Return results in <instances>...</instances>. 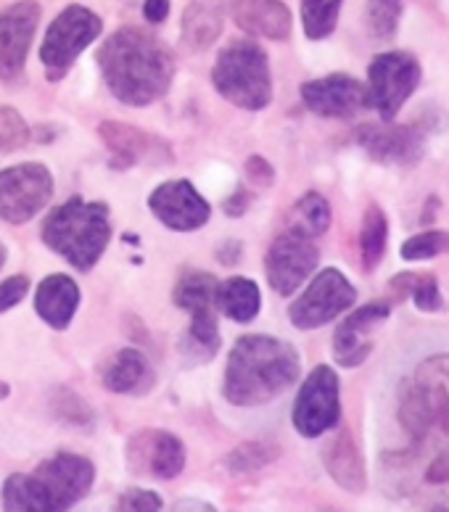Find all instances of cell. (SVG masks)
Listing matches in <instances>:
<instances>
[{
	"label": "cell",
	"mask_w": 449,
	"mask_h": 512,
	"mask_svg": "<svg viewBox=\"0 0 449 512\" xmlns=\"http://www.w3.org/2000/svg\"><path fill=\"white\" fill-rule=\"evenodd\" d=\"M220 349V328H217V315L214 309H196L191 312V325L185 330L183 341H180V352H183L188 365H204L214 359Z\"/></svg>",
	"instance_id": "603a6c76"
},
{
	"label": "cell",
	"mask_w": 449,
	"mask_h": 512,
	"mask_svg": "<svg viewBox=\"0 0 449 512\" xmlns=\"http://www.w3.org/2000/svg\"><path fill=\"white\" fill-rule=\"evenodd\" d=\"M399 254L407 262H426V259L449 254V233L447 230H426V233L413 235L402 243Z\"/></svg>",
	"instance_id": "d6a6232c"
},
{
	"label": "cell",
	"mask_w": 449,
	"mask_h": 512,
	"mask_svg": "<svg viewBox=\"0 0 449 512\" xmlns=\"http://www.w3.org/2000/svg\"><path fill=\"white\" fill-rule=\"evenodd\" d=\"M217 307L233 322H251L259 315L262 293L249 278H230L217 286Z\"/></svg>",
	"instance_id": "cb8c5ba5"
},
{
	"label": "cell",
	"mask_w": 449,
	"mask_h": 512,
	"mask_svg": "<svg viewBox=\"0 0 449 512\" xmlns=\"http://www.w3.org/2000/svg\"><path fill=\"white\" fill-rule=\"evenodd\" d=\"M323 465L328 476L339 483L349 494H362L368 489V470H365V457H362L357 441H354L349 428H339L323 449Z\"/></svg>",
	"instance_id": "ac0fdd59"
},
{
	"label": "cell",
	"mask_w": 449,
	"mask_h": 512,
	"mask_svg": "<svg viewBox=\"0 0 449 512\" xmlns=\"http://www.w3.org/2000/svg\"><path fill=\"white\" fill-rule=\"evenodd\" d=\"M172 512H217V507L209 505V502H204V499L185 497L172 505Z\"/></svg>",
	"instance_id": "ab89813d"
},
{
	"label": "cell",
	"mask_w": 449,
	"mask_h": 512,
	"mask_svg": "<svg viewBox=\"0 0 449 512\" xmlns=\"http://www.w3.org/2000/svg\"><path fill=\"white\" fill-rule=\"evenodd\" d=\"M162 497L148 489H127L119 497L117 512H162Z\"/></svg>",
	"instance_id": "e575fe53"
},
{
	"label": "cell",
	"mask_w": 449,
	"mask_h": 512,
	"mask_svg": "<svg viewBox=\"0 0 449 512\" xmlns=\"http://www.w3.org/2000/svg\"><path fill=\"white\" fill-rule=\"evenodd\" d=\"M101 30H104V22L90 8H64L51 22V27L45 32L43 48H40L45 74L51 80H61L72 69L74 61L80 59V53L101 35Z\"/></svg>",
	"instance_id": "52a82bcc"
},
{
	"label": "cell",
	"mask_w": 449,
	"mask_h": 512,
	"mask_svg": "<svg viewBox=\"0 0 449 512\" xmlns=\"http://www.w3.org/2000/svg\"><path fill=\"white\" fill-rule=\"evenodd\" d=\"M278 454L280 449L273 447V444H265V441H246V444L236 447L228 457H225V468H228L230 473H254V470H262L265 465H270Z\"/></svg>",
	"instance_id": "1f68e13d"
},
{
	"label": "cell",
	"mask_w": 449,
	"mask_h": 512,
	"mask_svg": "<svg viewBox=\"0 0 449 512\" xmlns=\"http://www.w3.org/2000/svg\"><path fill=\"white\" fill-rule=\"evenodd\" d=\"M143 16L151 24H162L170 16V0H146L143 3Z\"/></svg>",
	"instance_id": "74e56055"
},
{
	"label": "cell",
	"mask_w": 449,
	"mask_h": 512,
	"mask_svg": "<svg viewBox=\"0 0 449 512\" xmlns=\"http://www.w3.org/2000/svg\"><path fill=\"white\" fill-rule=\"evenodd\" d=\"M288 227L307 238H320L331 227V206L320 193H304L296 201Z\"/></svg>",
	"instance_id": "f1b7e54d"
},
{
	"label": "cell",
	"mask_w": 449,
	"mask_h": 512,
	"mask_svg": "<svg viewBox=\"0 0 449 512\" xmlns=\"http://www.w3.org/2000/svg\"><path fill=\"white\" fill-rule=\"evenodd\" d=\"M391 317V301H370L362 304L341 322L333 333V359L341 367H360L373 352L370 336Z\"/></svg>",
	"instance_id": "5bb4252c"
},
{
	"label": "cell",
	"mask_w": 449,
	"mask_h": 512,
	"mask_svg": "<svg viewBox=\"0 0 449 512\" xmlns=\"http://www.w3.org/2000/svg\"><path fill=\"white\" fill-rule=\"evenodd\" d=\"M428 512H449V507H434V510H428Z\"/></svg>",
	"instance_id": "f6af8a7d"
},
{
	"label": "cell",
	"mask_w": 449,
	"mask_h": 512,
	"mask_svg": "<svg viewBox=\"0 0 449 512\" xmlns=\"http://www.w3.org/2000/svg\"><path fill=\"white\" fill-rule=\"evenodd\" d=\"M6 396H8V383L0 381V399H6Z\"/></svg>",
	"instance_id": "ee69618b"
},
{
	"label": "cell",
	"mask_w": 449,
	"mask_h": 512,
	"mask_svg": "<svg viewBox=\"0 0 449 512\" xmlns=\"http://www.w3.org/2000/svg\"><path fill=\"white\" fill-rule=\"evenodd\" d=\"M98 66L109 93L127 106H151L167 96L175 59L159 37L138 27H122L101 45Z\"/></svg>",
	"instance_id": "6da1fadb"
},
{
	"label": "cell",
	"mask_w": 449,
	"mask_h": 512,
	"mask_svg": "<svg viewBox=\"0 0 449 512\" xmlns=\"http://www.w3.org/2000/svg\"><path fill=\"white\" fill-rule=\"evenodd\" d=\"M98 135H101L111 154L125 161V164H135V161L146 159L154 151V138L140 127L125 125V122H104L98 127Z\"/></svg>",
	"instance_id": "d4e9b609"
},
{
	"label": "cell",
	"mask_w": 449,
	"mask_h": 512,
	"mask_svg": "<svg viewBox=\"0 0 449 512\" xmlns=\"http://www.w3.org/2000/svg\"><path fill=\"white\" fill-rule=\"evenodd\" d=\"M402 0H368L365 6V24L368 32L376 40H389L397 35L399 22H402Z\"/></svg>",
	"instance_id": "4dcf8cb0"
},
{
	"label": "cell",
	"mask_w": 449,
	"mask_h": 512,
	"mask_svg": "<svg viewBox=\"0 0 449 512\" xmlns=\"http://www.w3.org/2000/svg\"><path fill=\"white\" fill-rule=\"evenodd\" d=\"M80 307V288L67 275L45 278L35 293V309L45 325L53 330L69 328L74 312Z\"/></svg>",
	"instance_id": "ffe728a7"
},
{
	"label": "cell",
	"mask_w": 449,
	"mask_h": 512,
	"mask_svg": "<svg viewBox=\"0 0 449 512\" xmlns=\"http://www.w3.org/2000/svg\"><path fill=\"white\" fill-rule=\"evenodd\" d=\"M418 85L420 64L415 56L405 51L378 53L368 66L365 106L376 111L381 122H394Z\"/></svg>",
	"instance_id": "8992f818"
},
{
	"label": "cell",
	"mask_w": 449,
	"mask_h": 512,
	"mask_svg": "<svg viewBox=\"0 0 449 512\" xmlns=\"http://www.w3.org/2000/svg\"><path fill=\"white\" fill-rule=\"evenodd\" d=\"M3 264H6V246L0 243V270H3Z\"/></svg>",
	"instance_id": "7bdbcfd3"
},
{
	"label": "cell",
	"mask_w": 449,
	"mask_h": 512,
	"mask_svg": "<svg viewBox=\"0 0 449 512\" xmlns=\"http://www.w3.org/2000/svg\"><path fill=\"white\" fill-rule=\"evenodd\" d=\"M96 468L88 457L59 452L40 462L32 473L8 476L0 491L3 512H69L88 497Z\"/></svg>",
	"instance_id": "3957f363"
},
{
	"label": "cell",
	"mask_w": 449,
	"mask_h": 512,
	"mask_svg": "<svg viewBox=\"0 0 449 512\" xmlns=\"http://www.w3.org/2000/svg\"><path fill=\"white\" fill-rule=\"evenodd\" d=\"M27 291H30V280L24 278V275H14V278L3 280L0 283V312L14 309L27 296Z\"/></svg>",
	"instance_id": "d590c367"
},
{
	"label": "cell",
	"mask_w": 449,
	"mask_h": 512,
	"mask_svg": "<svg viewBox=\"0 0 449 512\" xmlns=\"http://www.w3.org/2000/svg\"><path fill=\"white\" fill-rule=\"evenodd\" d=\"M341 391L339 375L328 365H317L302 383L294 402V428L304 439H317L339 428Z\"/></svg>",
	"instance_id": "9c48e42d"
},
{
	"label": "cell",
	"mask_w": 449,
	"mask_h": 512,
	"mask_svg": "<svg viewBox=\"0 0 449 512\" xmlns=\"http://www.w3.org/2000/svg\"><path fill=\"white\" fill-rule=\"evenodd\" d=\"M53 196V177L45 164L27 161L0 172V220L24 225L43 212Z\"/></svg>",
	"instance_id": "ba28073f"
},
{
	"label": "cell",
	"mask_w": 449,
	"mask_h": 512,
	"mask_svg": "<svg viewBox=\"0 0 449 512\" xmlns=\"http://www.w3.org/2000/svg\"><path fill=\"white\" fill-rule=\"evenodd\" d=\"M127 468L133 470L135 476L172 481L185 468L183 441L162 428L138 431L127 441Z\"/></svg>",
	"instance_id": "4fadbf2b"
},
{
	"label": "cell",
	"mask_w": 449,
	"mask_h": 512,
	"mask_svg": "<svg viewBox=\"0 0 449 512\" xmlns=\"http://www.w3.org/2000/svg\"><path fill=\"white\" fill-rule=\"evenodd\" d=\"M30 140V127L14 106H0V151H19Z\"/></svg>",
	"instance_id": "836d02e7"
},
{
	"label": "cell",
	"mask_w": 449,
	"mask_h": 512,
	"mask_svg": "<svg viewBox=\"0 0 449 512\" xmlns=\"http://www.w3.org/2000/svg\"><path fill=\"white\" fill-rule=\"evenodd\" d=\"M148 209L164 227L177 230V233H191L209 222V204L204 201L196 188L188 180H170L162 183L148 198Z\"/></svg>",
	"instance_id": "9a60e30c"
},
{
	"label": "cell",
	"mask_w": 449,
	"mask_h": 512,
	"mask_svg": "<svg viewBox=\"0 0 449 512\" xmlns=\"http://www.w3.org/2000/svg\"><path fill=\"white\" fill-rule=\"evenodd\" d=\"M246 206H249V193L238 188V191L225 201V212H228L230 217H241V214L246 212Z\"/></svg>",
	"instance_id": "60d3db41"
},
{
	"label": "cell",
	"mask_w": 449,
	"mask_h": 512,
	"mask_svg": "<svg viewBox=\"0 0 449 512\" xmlns=\"http://www.w3.org/2000/svg\"><path fill=\"white\" fill-rule=\"evenodd\" d=\"M212 85L238 109L262 111L273 101V74L267 53L251 40H236L220 51L212 69Z\"/></svg>",
	"instance_id": "5b68a950"
},
{
	"label": "cell",
	"mask_w": 449,
	"mask_h": 512,
	"mask_svg": "<svg viewBox=\"0 0 449 512\" xmlns=\"http://www.w3.org/2000/svg\"><path fill=\"white\" fill-rule=\"evenodd\" d=\"M391 291L397 299H410L420 312H442L444 296L439 280L431 272H399L391 278Z\"/></svg>",
	"instance_id": "484cf974"
},
{
	"label": "cell",
	"mask_w": 449,
	"mask_h": 512,
	"mask_svg": "<svg viewBox=\"0 0 449 512\" xmlns=\"http://www.w3.org/2000/svg\"><path fill=\"white\" fill-rule=\"evenodd\" d=\"M428 483H436V486H442V483H449V454H439L434 462H431V468L426 473Z\"/></svg>",
	"instance_id": "f35d334b"
},
{
	"label": "cell",
	"mask_w": 449,
	"mask_h": 512,
	"mask_svg": "<svg viewBox=\"0 0 449 512\" xmlns=\"http://www.w3.org/2000/svg\"><path fill=\"white\" fill-rule=\"evenodd\" d=\"M246 177H249L257 188H270V185L275 183V169L270 167V161H267L265 156L254 154L246 159Z\"/></svg>",
	"instance_id": "8d00e7d4"
},
{
	"label": "cell",
	"mask_w": 449,
	"mask_h": 512,
	"mask_svg": "<svg viewBox=\"0 0 449 512\" xmlns=\"http://www.w3.org/2000/svg\"><path fill=\"white\" fill-rule=\"evenodd\" d=\"M304 106L328 119H349L365 106V85L349 74H328L320 80L304 82L302 85Z\"/></svg>",
	"instance_id": "e0dca14e"
},
{
	"label": "cell",
	"mask_w": 449,
	"mask_h": 512,
	"mask_svg": "<svg viewBox=\"0 0 449 512\" xmlns=\"http://www.w3.org/2000/svg\"><path fill=\"white\" fill-rule=\"evenodd\" d=\"M341 3L344 0H302V24L304 35L310 40H325L333 35L339 24Z\"/></svg>",
	"instance_id": "f546056e"
},
{
	"label": "cell",
	"mask_w": 449,
	"mask_h": 512,
	"mask_svg": "<svg viewBox=\"0 0 449 512\" xmlns=\"http://www.w3.org/2000/svg\"><path fill=\"white\" fill-rule=\"evenodd\" d=\"M233 22L243 32L267 40H286L291 35V11L280 0H228Z\"/></svg>",
	"instance_id": "d6986e66"
},
{
	"label": "cell",
	"mask_w": 449,
	"mask_h": 512,
	"mask_svg": "<svg viewBox=\"0 0 449 512\" xmlns=\"http://www.w3.org/2000/svg\"><path fill=\"white\" fill-rule=\"evenodd\" d=\"M386 241H389V220L378 204H370L362 217L360 230V254L365 272H373L381 264L386 254Z\"/></svg>",
	"instance_id": "4316f807"
},
{
	"label": "cell",
	"mask_w": 449,
	"mask_h": 512,
	"mask_svg": "<svg viewBox=\"0 0 449 512\" xmlns=\"http://www.w3.org/2000/svg\"><path fill=\"white\" fill-rule=\"evenodd\" d=\"M225 8L220 0H191L183 14V43L191 51H207L220 37Z\"/></svg>",
	"instance_id": "7402d4cb"
},
{
	"label": "cell",
	"mask_w": 449,
	"mask_h": 512,
	"mask_svg": "<svg viewBox=\"0 0 449 512\" xmlns=\"http://www.w3.org/2000/svg\"><path fill=\"white\" fill-rule=\"evenodd\" d=\"M217 280L209 272L193 270L185 272L183 278L177 280L175 293H172V299L180 309L185 312H196V309H214L217 307Z\"/></svg>",
	"instance_id": "83f0119b"
},
{
	"label": "cell",
	"mask_w": 449,
	"mask_h": 512,
	"mask_svg": "<svg viewBox=\"0 0 449 512\" xmlns=\"http://www.w3.org/2000/svg\"><path fill=\"white\" fill-rule=\"evenodd\" d=\"M317 262L320 249L315 246V238H307L288 227L286 233L275 238L265 256L267 283L280 296H291L315 272Z\"/></svg>",
	"instance_id": "8fae6325"
},
{
	"label": "cell",
	"mask_w": 449,
	"mask_h": 512,
	"mask_svg": "<svg viewBox=\"0 0 449 512\" xmlns=\"http://www.w3.org/2000/svg\"><path fill=\"white\" fill-rule=\"evenodd\" d=\"M302 357L288 341L273 336L238 338L228 357L222 394L236 407H257L294 386Z\"/></svg>",
	"instance_id": "7a4b0ae2"
},
{
	"label": "cell",
	"mask_w": 449,
	"mask_h": 512,
	"mask_svg": "<svg viewBox=\"0 0 449 512\" xmlns=\"http://www.w3.org/2000/svg\"><path fill=\"white\" fill-rule=\"evenodd\" d=\"M104 386L111 394H146L154 386V370L138 349H119L104 367Z\"/></svg>",
	"instance_id": "44dd1931"
},
{
	"label": "cell",
	"mask_w": 449,
	"mask_h": 512,
	"mask_svg": "<svg viewBox=\"0 0 449 512\" xmlns=\"http://www.w3.org/2000/svg\"><path fill=\"white\" fill-rule=\"evenodd\" d=\"M436 359V365H439V370H442V375L447 378L449 383V357H434Z\"/></svg>",
	"instance_id": "b9f144b4"
},
{
	"label": "cell",
	"mask_w": 449,
	"mask_h": 512,
	"mask_svg": "<svg viewBox=\"0 0 449 512\" xmlns=\"http://www.w3.org/2000/svg\"><path fill=\"white\" fill-rule=\"evenodd\" d=\"M357 146L386 167H413L426 154L428 130L423 125H362L354 132Z\"/></svg>",
	"instance_id": "7c38bea8"
},
{
	"label": "cell",
	"mask_w": 449,
	"mask_h": 512,
	"mask_svg": "<svg viewBox=\"0 0 449 512\" xmlns=\"http://www.w3.org/2000/svg\"><path fill=\"white\" fill-rule=\"evenodd\" d=\"M40 233L48 249L64 256L77 270L88 272L96 267L111 241L109 206L72 196L45 217Z\"/></svg>",
	"instance_id": "277c9868"
},
{
	"label": "cell",
	"mask_w": 449,
	"mask_h": 512,
	"mask_svg": "<svg viewBox=\"0 0 449 512\" xmlns=\"http://www.w3.org/2000/svg\"><path fill=\"white\" fill-rule=\"evenodd\" d=\"M37 24L40 6L35 0H22L0 11V80H16L22 74Z\"/></svg>",
	"instance_id": "2e32d148"
},
{
	"label": "cell",
	"mask_w": 449,
	"mask_h": 512,
	"mask_svg": "<svg viewBox=\"0 0 449 512\" xmlns=\"http://www.w3.org/2000/svg\"><path fill=\"white\" fill-rule=\"evenodd\" d=\"M354 301H357V291L346 280L344 272L328 267L288 307V317L299 330H315L344 315L346 309H352Z\"/></svg>",
	"instance_id": "30bf717a"
}]
</instances>
